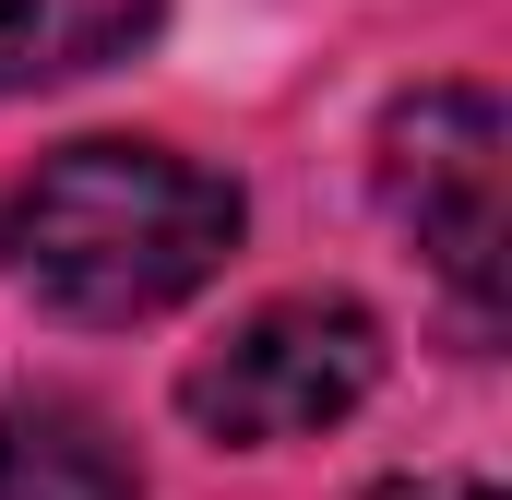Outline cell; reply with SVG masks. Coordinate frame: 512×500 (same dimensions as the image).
Segmentation results:
<instances>
[{
    "mask_svg": "<svg viewBox=\"0 0 512 500\" xmlns=\"http://www.w3.org/2000/svg\"><path fill=\"white\" fill-rule=\"evenodd\" d=\"M251 227L239 179L203 167V155H167V143H60L24 203H12V262L36 286V310L60 322H155L179 298H203L227 274V250Z\"/></svg>",
    "mask_w": 512,
    "mask_h": 500,
    "instance_id": "cell-1",
    "label": "cell"
},
{
    "mask_svg": "<svg viewBox=\"0 0 512 500\" xmlns=\"http://www.w3.org/2000/svg\"><path fill=\"white\" fill-rule=\"evenodd\" d=\"M370 393H382V322L310 286V298H262L239 334H215L179 370V417L215 453H286V441L346 429Z\"/></svg>",
    "mask_w": 512,
    "mask_h": 500,
    "instance_id": "cell-2",
    "label": "cell"
},
{
    "mask_svg": "<svg viewBox=\"0 0 512 500\" xmlns=\"http://www.w3.org/2000/svg\"><path fill=\"white\" fill-rule=\"evenodd\" d=\"M382 203L453 286L465 334L501 322V262H512V120L489 84H417L382 120Z\"/></svg>",
    "mask_w": 512,
    "mask_h": 500,
    "instance_id": "cell-3",
    "label": "cell"
},
{
    "mask_svg": "<svg viewBox=\"0 0 512 500\" xmlns=\"http://www.w3.org/2000/svg\"><path fill=\"white\" fill-rule=\"evenodd\" d=\"M0 500H143V465L84 393H12L0 405Z\"/></svg>",
    "mask_w": 512,
    "mask_h": 500,
    "instance_id": "cell-4",
    "label": "cell"
},
{
    "mask_svg": "<svg viewBox=\"0 0 512 500\" xmlns=\"http://www.w3.org/2000/svg\"><path fill=\"white\" fill-rule=\"evenodd\" d=\"M167 24V0H0V96L108 72Z\"/></svg>",
    "mask_w": 512,
    "mask_h": 500,
    "instance_id": "cell-5",
    "label": "cell"
},
{
    "mask_svg": "<svg viewBox=\"0 0 512 500\" xmlns=\"http://www.w3.org/2000/svg\"><path fill=\"white\" fill-rule=\"evenodd\" d=\"M370 500H501L489 477H393V489H370Z\"/></svg>",
    "mask_w": 512,
    "mask_h": 500,
    "instance_id": "cell-6",
    "label": "cell"
}]
</instances>
